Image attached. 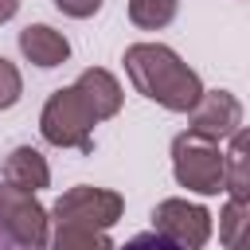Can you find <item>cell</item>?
Wrapping results in <instances>:
<instances>
[{
    "instance_id": "cell-1",
    "label": "cell",
    "mask_w": 250,
    "mask_h": 250,
    "mask_svg": "<svg viewBox=\"0 0 250 250\" xmlns=\"http://www.w3.org/2000/svg\"><path fill=\"white\" fill-rule=\"evenodd\" d=\"M125 74L145 98H152L172 113H191L195 102L203 98L199 74L164 43H133L125 51Z\"/></svg>"
},
{
    "instance_id": "cell-2",
    "label": "cell",
    "mask_w": 250,
    "mask_h": 250,
    "mask_svg": "<svg viewBox=\"0 0 250 250\" xmlns=\"http://www.w3.org/2000/svg\"><path fill=\"white\" fill-rule=\"evenodd\" d=\"M94 113L82 102V94L74 86L55 90L39 113V133L59 145V148H78V152H94Z\"/></svg>"
},
{
    "instance_id": "cell-3",
    "label": "cell",
    "mask_w": 250,
    "mask_h": 250,
    "mask_svg": "<svg viewBox=\"0 0 250 250\" xmlns=\"http://www.w3.org/2000/svg\"><path fill=\"white\" fill-rule=\"evenodd\" d=\"M172 172L188 191L215 195V191H223L227 156L219 152V141H207V137H195V133H180L172 141Z\"/></svg>"
},
{
    "instance_id": "cell-4",
    "label": "cell",
    "mask_w": 250,
    "mask_h": 250,
    "mask_svg": "<svg viewBox=\"0 0 250 250\" xmlns=\"http://www.w3.org/2000/svg\"><path fill=\"white\" fill-rule=\"evenodd\" d=\"M125 211V199L117 191H105V188H90V184H78L70 188L59 203H55V223L59 227H86V230H105L121 219Z\"/></svg>"
},
{
    "instance_id": "cell-5",
    "label": "cell",
    "mask_w": 250,
    "mask_h": 250,
    "mask_svg": "<svg viewBox=\"0 0 250 250\" xmlns=\"http://www.w3.org/2000/svg\"><path fill=\"white\" fill-rule=\"evenodd\" d=\"M0 230L23 250H43L51 242L47 211L35 203L31 191L12 188V184H0Z\"/></svg>"
},
{
    "instance_id": "cell-6",
    "label": "cell",
    "mask_w": 250,
    "mask_h": 250,
    "mask_svg": "<svg viewBox=\"0 0 250 250\" xmlns=\"http://www.w3.org/2000/svg\"><path fill=\"white\" fill-rule=\"evenodd\" d=\"M152 227L164 238H172L180 250H199L211 238V215H207V207L188 203V199H164V203H156Z\"/></svg>"
},
{
    "instance_id": "cell-7",
    "label": "cell",
    "mask_w": 250,
    "mask_h": 250,
    "mask_svg": "<svg viewBox=\"0 0 250 250\" xmlns=\"http://www.w3.org/2000/svg\"><path fill=\"white\" fill-rule=\"evenodd\" d=\"M188 133L219 141V137H234L242 125V105L230 90H203V98L195 102V109L188 113Z\"/></svg>"
},
{
    "instance_id": "cell-8",
    "label": "cell",
    "mask_w": 250,
    "mask_h": 250,
    "mask_svg": "<svg viewBox=\"0 0 250 250\" xmlns=\"http://www.w3.org/2000/svg\"><path fill=\"white\" fill-rule=\"evenodd\" d=\"M74 90H78L82 102L90 105L94 121H105V117H113V113L121 109V86H117V78H113L109 70H102V66L82 70L78 82H74Z\"/></svg>"
},
{
    "instance_id": "cell-9",
    "label": "cell",
    "mask_w": 250,
    "mask_h": 250,
    "mask_svg": "<svg viewBox=\"0 0 250 250\" xmlns=\"http://www.w3.org/2000/svg\"><path fill=\"white\" fill-rule=\"evenodd\" d=\"M20 51L35 62V66H59L70 59V43L62 31L47 27V23H31L20 31Z\"/></svg>"
},
{
    "instance_id": "cell-10",
    "label": "cell",
    "mask_w": 250,
    "mask_h": 250,
    "mask_svg": "<svg viewBox=\"0 0 250 250\" xmlns=\"http://www.w3.org/2000/svg\"><path fill=\"white\" fill-rule=\"evenodd\" d=\"M223 156H227L223 191H227L234 203H246V207H250V129H238V133L230 137V148H227Z\"/></svg>"
},
{
    "instance_id": "cell-11",
    "label": "cell",
    "mask_w": 250,
    "mask_h": 250,
    "mask_svg": "<svg viewBox=\"0 0 250 250\" xmlns=\"http://www.w3.org/2000/svg\"><path fill=\"white\" fill-rule=\"evenodd\" d=\"M4 184L23 188V191H39V188L51 184V168H47V160H43L35 148L20 145V148H12V156L4 160Z\"/></svg>"
},
{
    "instance_id": "cell-12",
    "label": "cell",
    "mask_w": 250,
    "mask_h": 250,
    "mask_svg": "<svg viewBox=\"0 0 250 250\" xmlns=\"http://www.w3.org/2000/svg\"><path fill=\"white\" fill-rule=\"evenodd\" d=\"M219 242L227 250H250V207L246 203H227L219 211Z\"/></svg>"
},
{
    "instance_id": "cell-13",
    "label": "cell",
    "mask_w": 250,
    "mask_h": 250,
    "mask_svg": "<svg viewBox=\"0 0 250 250\" xmlns=\"http://www.w3.org/2000/svg\"><path fill=\"white\" fill-rule=\"evenodd\" d=\"M180 0H129V20L145 31H160L176 20Z\"/></svg>"
},
{
    "instance_id": "cell-14",
    "label": "cell",
    "mask_w": 250,
    "mask_h": 250,
    "mask_svg": "<svg viewBox=\"0 0 250 250\" xmlns=\"http://www.w3.org/2000/svg\"><path fill=\"white\" fill-rule=\"evenodd\" d=\"M55 250H117L102 230L86 227H59L55 230Z\"/></svg>"
},
{
    "instance_id": "cell-15",
    "label": "cell",
    "mask_w": 250,
    "mask_h": 250,
    "mask_svg": "<svg viewBox=\"0 0 250 250\" xmlns=\"http://www.w3.org/2000/svg\"><path fill=\"white\" fill-rule=\"evenodd\" d=\"M20 94H23V78H20V70L0 55V109H12V105L20 102Z\"/></svg>"
},
{
    "instance_id": "cell-16",
    "label": "cell",
    "mask_w": 250,
    "mask_h": 250,
    "mask_svg": "<svg viewBox=\"0 0 250 250\" xmlns=\"http://www.w3.org/2000/svg\"><path fill=\"white\" fill-rule=\"evenodd\" d=\"M117 250H180L172 238H164L160 230H148V234H137V238H129L125 246H117Z\"/></svg>"
},
{
    "instance_id": "cell-17",
    "label": "cell",
    "mask_w": 250,
    "mask_h": 250,
    "mask_svg": "<svg viewBox=\"0 0 250 250\" xmlns=\"http://www.w3.org/2000/svg\"><path fill=\"white\" fill-rule=\"evenodd\" d=\"M55 8L66 12V16H74V20H86V16H94L102 8V0H55Z\"/></svg>"
},
{
    "instance_id": "cell-18",
    "label": "cell",
    "mask_w": 250,
    "mask_h": 250,
    "mask_svg": "<svg viewBox=\"0 0 250 250\" xmlns=\"http://www.w3.org/2000/svg\"><path fill=\"white\" fill-rule=\"evenodd\" d=\"M16 12H20V0H0V23H8Z\"/></svg>"
}]
</instances>
